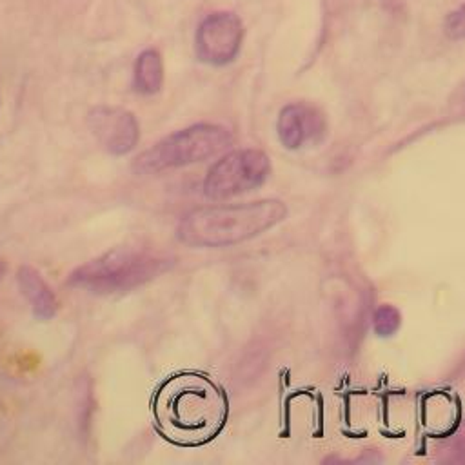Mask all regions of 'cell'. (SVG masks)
<instances>
[{
  "mask_svg": "<svg viewBox=\"0 0 465 465\" xmlns=\"http://www.w3.org/2000/svg\"><path fill=\"white\" fill-rule=\"evenodd\" d=\"M16 282L20 287V292L27 300V303L33 309V314L38 320H51L58 311V300L53 292V289L47 285V282L42 278V274L31 267L22 265L16 271Z\"/></svg>",
  "mask_w": 465,
  "mask_h": 465,
  "instance_id": "obj_9",
  "label": "cell"
},
{
  "mask_svg": "<svg viewBox=\"0 0 465 465\" xmlns=\"http://www.w3.org/2000/svg\"><path fill=\"white\" fill-rule=\"evenodd\" d=\"M242 38L243 24L238 15L229 11L213 13L205 16L196 29V56L207 65H227L238 56Z\"/></svg>",
  "mask_w": 465,
  "mask_h": 465,
  "instance_id": "obj_6",
  "label": "cell"
},
{
  "mask_svg": "<svg viewBox=\"0 0 465 465\" xmlns=\"http://www.w3.org/2000/svg\"><path fill=\"white\" fill-rule=\"evenodd\" d=\"M163 85V62L156 49H145L134 62V89L142 94H156Z\"/></svg>",
  "mask_w": 465,
  "mask_h": 465,
  "instance_id": "obj_10",
  "label": "cell"
},
{
  "mask_svg": "<svg viewBox=\"0 0 465 465\" xmlns=\"http://www.w3.org/2000/svg\"><path fill=\"white\" fill-rule=\"evenodd\" d=\"M271 160L260 149H234L223 154L203 178V194L209 200H227L265 183Z\"/></svg>",
  "mask_w": 465,
  "mask_h": 465,
  "instance_id": "obj_5",
  "label": "cell"
},
{
  "mask_svg": "<svg viewBox=\"0 0 465 465\" xmlns=\"http://www.w3.org/2000/svg\"><path fill=\"white\" fill-rule=\"evenodd\" d=\"M372 325L380 336H391L400 327V312L391 305H381L372 314Z\"/></svg>",
  "mask_w": 465,
  "mask_h": 465,
  "instance_id": "obj_11",
  "label": "cell"
},
{
  "mask_svg": "<svg viewBox=\"0 0 465 465\" xmlns=\"http://www.w3.org/2000/svg\"><path fill=\"white\" fill-rule=\"evenodd\" d=\"M287 216L280 200H258L193 209L178 225V238L189 247L218 249L252 240Z\"/></svg>",
  "mask_w": 465,
  "mask_h": 465,
  "instance_id": "obj_2",
  "label": "cell"
},
{
  "mask_svg": "<svg viewBox=\"0 0 465 465\" xmlns=\"http://www.w3.org/2000/svg\"><path fill=\"white\" fill-rule=\"evenodd\" d=\"M87 125L98 143L114 156L131 153L140 140V125L134 114L124 107L96 105L87 114Z\"/></svg>",
  "mask_w": 465,
  "mask_h": 465,
  "instance_id": "obj_7",
  "label": "cell"
},
{
  "mask_svg": "<svg viewBox=\"0 0 465 465\" xmlns=\"http://www.w3.org/2000/svg\"><path fill=\"white\" fill-rule=\"evenodd\" d=\"M174 265V258L145 249L116 247L76 267L67 285L93 294L127 292L149 283Z\"/></svg>",
  "mask_w": 465,
  "mask_h": 465,
  "instance_id": "obj_3",
  "label": "cell"
},
{
  "mask_svg": "<svg viewBox=\"0 0 465 465\" xmlns=\"http://www.w3.org/2000/svg\"><path fill=\"white\" fill-rule=\"evenodd\" d=\"M227 396L207 374L182 371L154 391L151 412L156 430L174 445L198 447L220 434L227 420Z\"/></svg>",
  "mask_w": 465,
  "mask_h": 465,
  "instance_id": "obj_1",
  "label": "cell"
},
{
  "mask_svg": "<svg viewBox=\"0 0 465 465\" xmlns=\"http://www.w3.org/2000/svg\"><path fill=\"white\" fill-rule=\"evenodd\" d=\"M276 133L283 147L302 149L322 140L325 122L322 113L309 104H287L278 114Z\"/></svg>",
  "mask_w": 465,
  "mask_h": 465,
  "instance_id": "obj_8",
  "label": "cell"
},
{
  "mask_svg": "<svg viewBox=\"0 0 465 465\" xmlns=\"http://www.w3.org/2000/svg\"><path fill=\"white\" fill-rule=\"evenodd\" d=\"M443 33L450 40L465 38V4L456 7L454 11L447 13V16L443 20Z\"/></svg>",
  "mask_w": 465,
  "mask_h": 465,
  "instance_id": "obj_12",
  "label": "cell"
},
{
  "mask_svg": "<svg viewBox=\"0 0 465 465\" xmlns=\"http://www.w3.org/2000/svg\"><path fill=\"white\" fill-rule=\"evenodd\" d=\"M232 142L231 133L216 124H196L176 131L147 151L133 163L140 174H156L162 171L185 167L203 162L225 151Z\"/></svg>",
  "mask_w": 465,
  "mask_h": 465,
  "instance_id": "obj_4",
  "label": "cell"
},
{
  "mask_svg": "<svg viewBox=\"0 0 465 465\" xmlns=\"http://www.w3.org/2000/svg\"><path fill=\"white\" fill-rule=\"evenodd\" d=\"M389 5H396V4H400L401 0H385Z\"/></svg>",
  "mask_w": 465,
  "mask_h": 465,
  "instance_id": "obj_14",
  "label": "cell"
},
{
  "mask_svg": "<svg viewBox=\"0 0 465 465\" xmlns=\"http://www.w3.org/2000/svg\"><path fill=\"white\" fill-rule=\"evenodd\" d=\"M4 274H5V262L0 260V282L4 280Z\"/></svg>",
  "mask_w": 465,
  "mask_h": 465,
  "instance_id": "obj_13",
  "label": "cell"
}]
</instances>
